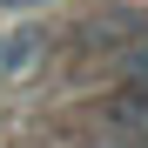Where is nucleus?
<instances>
[{"mask_svg": "<svg viewBox=\"0 0 148 148\" xmlns=\"http://www.w3.org/2000/svg\"><path fill=\"white\" fill-rule=\"evenodd\" d=\"M101 121H108L114 135H128V141H148V88L121 81L108 101H101Z\"/></svg>", "mask_w": 148, "mask_h": 148, "instance_id": "nucleus-1", "label": "nucleus"}]
</instances>
